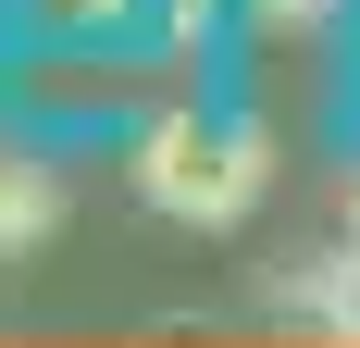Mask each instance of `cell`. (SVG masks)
<instances>
[{"instance_id": "cell-4", "label": "cell", "mask_w": 360, "mask_h": 348, "mask_svg": "<svg viewBox=\"0 0 360 348\" xmlns=\"http://www.w3.org/2000/svg\"><path fill=\"white\" fill-rule=\"evenodd\" d=\"M63 162L50 149H0V261H37V249L63 237Z\"/></svg>"}, {"instance_id": "cell-2", "label": "cell", "mask_w": 360, "mask_h": 348, "mask_svg": "<svg viewBox=\"0 0 360 348\" xmlns=\"http://www.w3.org/2000/svg\"><path fill=\"white\" fill-rule=\"evenodd\" d=\"M0 25L25 63H149L162 0H0Z\"/></svg>"}, {"instance_id": "cell-5", "label": "cell", "mask_w": 360, "mask_h": 348, "mask_svg": "<svg viewBox=\"0 0 360 348\" xmlns=\"http://www.w3.org/2000/svg\"><path fill=\"white\" fill-rule=\"evenodd\" d=\"M274 299H286V311H311V323H323L335 348H360V237L335 249V261H311V274H286Z\"/></svg>"}, {"instance_id": "cell-7", "label": "cell", "mask_w": 360, "mask_h": 348, "mask_svg": "<svg viewBox=\"0 0 360 348\" xmlns=\"http://www.w3.org/2000/svg\"><path fill=\"white\" fill-rule=\"evenodd\" d=\"M348 237H360V174H348Z\"/></svg>"}, {"instance_id": "cell-3", "label": "cell", "mask_w": 360, "mask_h": 348, "mask_svg": "<svg viewBox=\"0 0 360 348\" xmlns=\"http://www.w3.org/2000/svg\"><path fill=\"white\" fill-rule=\"evenodd\" d=\"M236 37L261 63H335L360 37V0H236Z\"/></svg>"}, {"instance_id": "cell-1", "label": "cell", "mask_w": 360, "mask_h": 348, "mask_svg": "<svg viewBox=\"0 0 360 348\" xmlns=\"http://www.w3.org/2000/svg\"><path fill=\"white\" fill-rule=\"evenodd\" d=\"M274 174H286V137H274L261 112H199V100H162L137 137H124V187H137L162 224H199V237L249 224V211L274 199Z\"/></svg>"}, {"instance_id": "cell-6", "label": "cell", "mask_w": 360, "mask_h": 348, "mask_svg": "<svg viewBox=\"0 0 360 348\" xmlns=\"http://www.w3.org/2000/svg\"><path fill=\"white\" fill-rule=\"evenodd\" d=\"M224 25H236V0H162V63H199Z\"/></svg>"}]
</instances>
